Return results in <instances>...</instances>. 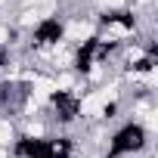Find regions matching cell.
<instances>
[{"label": "cell", "mask_w": 158, "mask_h": 158, "mask_svg": "<svg viewBox=\"0 0 158 158\" xmlns=\"http://www.w3.org/2000/svg\"><path fill=\"white\" fill-rule=\"evenodd\" d=\"M139 3H146V0H139Z\"/></svg>", "instance_id": "cell-8"}, {"label": "cell", "mask_w": 158, "mask_h": 158, "mask_svg": "<svg viewBox=\"0 0 158 158\" xmlns=\"http://www.w3.org/2000/svg\"><path fill=\"white\" fill-rule=\"evenodd\" d=\"M127 34V28H121V25H112L109 28V37H124Z\"/></svg>", "instance_id": "cell-4"}, {"label": "cell", "mask_w": 158, "mask_h": 158, "mask_svg": "<svg viewBox=\"0 0 158 158\" xmlns=\"http://www.w3.org/2000/svg\"><path fill=\"white\" fill-rule=\"evenodd\" d=\"M53 90H56L53 81H44V77H37V81H34V99H47Z\"/></svg>", "instance_id": "cell-2"}, {"label": "cell", "mask_w": 158, "mask_h": 158, "mask_svg": "<svg viewBox=\"0 0 158 158\" xmlns=\"http://www.w3.org/2000/svg\"><path fill=\"white\" fill-rule=\"evenodd\" d=\"M0 158H6V152H0Z\"/></svg>", "instance_id": "cell-7"}, {"label": "cell", "mask_w": 158, "mask_h": 158, "mask_svg": "<svg viewBox=\"0 0 158 158\" xmlns=\"http://www.w3.org/2000/svg\"><path fill=\"white\" fill-rule=\"evenodd\" d=\"M0 143H10V127L0 124Z\"/></svg>", "instance_id": "cell-5"}, {"label": "cell", "mask_w": 158, "mask_h": 158, "mask_svg": "<svg viewBox=\"0 0 158 158\" xmlns=\"http://www.w3.org/2000/svg\"><path fill=\"white\" fill-rule=\"evenodd\" d=\"M93 34V25H71L68 28V37H90Z\"/></svg>", "instance_id": "cell-3"}, {"label": "cell", "mask_w": 158, "mask_h": 158, "mask_svg": "<svg viewBox=\"0 0 158 158\" xmlns=\"http://www.w3.org/2000/svg\"><path fill=\"white\" fill-rule=\"evenodd\" d=\"M102 106H106V99H102L99 93H93V96H87V99H84L81 112H84V115H99V112H102Z\"/></svg>", "instance_id": "cell-1"}, {"label": "cell", "mask_w": 158, "mask_h": 158, "mask_svg": "<svg viewBox=\"0 0 158 158\" xmlns=\"http://www.w3.org/2000/svg\"><path fill=\"white\" fill-rule=\"evenodd\" d=\"M6 40V28H0V44H3Z\"/></svg>", "instance_id": "cell-6"}]
</instances>
